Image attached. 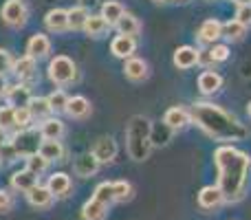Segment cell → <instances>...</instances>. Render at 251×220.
Returning a JSON list of instances; mask_svg holds the SVG:
<instances>
[{
    "label": "cell",
    "mask_w": 251,
    "mask_h": 220,
    "mask_svg": "<svg viewBox=\"0 0 251 220\" xmlns=\"http://www.w3.org/2000/svg\"><path fill=\"white\" fill-rule=\"evenodd\" d=\"M0 16H2V22L13 29H20V26L26 24V18H29V9L22 0H7L0 9Z\"/></svg>",
    "instance_id": "8992f818"
},
{
    "label": "cell",
    "mask_w": 251,
    "mask_h": 220,
    "mask_svg": "<svg viewBox=\"0 0 251 220\" xmlns=\"http://www.w3.org/2000/svg\"><path fill=\"white\" fill-rule=\"evenodd\" d=\"M31 123H33V115H31L29 106H25V108H16V128L25 130V128H31Z\"/></svg>",
    "instance_id": "f35d334b"
},
{
    "label": "cell",
    "mask_w": 251,
    "mask_h": 220,
    "mask_svg": "<svg viewBox=\"0 0 251 220\" xmlns=\"http://www.w3.org/2000/svg\"><path fill=\"white\" fill-rule=\"evenodd\" d=\"M134 51H137V40H134L132 35L119 33L117 38L110 42V53H113L115 57H119V60H128V57H132Z\"/></svg>",
    "instance_id": "7c38bea8"
},
{
    "label": "cell",
    "mask_w": 251,
    "mask_h": 220,
    "mask_svg": "<svg viewBox=\"0 0 251 220\" xmlns=\"http://www.w3.org/2000/svg\"><path fill=\"white\" fill-rule=\"evenodd\" d=\"M0 163H2V161H0Z\"/></svg>",
    "instance_id": "816d5d0a"
},
{
    "label": "cell",
    "mask_w": 251,
    "mask_h": 220,
    "mask_svg": "<svg viewBox=\"0 0 251 220\" xmlns=\"http://www.w3.org/2000/svg\"><path fill=\"white\" fill-rule=\"evenodd\" d=\"M93 198L101 200V203H106V205H108V207H110V205L115 203V192H113V183H108V181L100 183V185L95 187V192H93Z\"/></svg>",
    "instance_id": "d6a6232c"
},
{
    "label": "cell",
    "mask_w": 251,
    "mask_h": 220,
    "mask_svg": "<svg viewBox=\"0 0 251 220\" xmlns=\"http://www.w3.org/2000/svg\"><path fill=\"white\" fill-rule=\"evenodd\" d=\"M100 165L101 163L97 161V156L93 154V152H86V154H79L77 159H75L73 172L82 178H88V176H95V174L100 172Z\"/></svg>",
    "instance_id": "9c48e42d"
},
{
    "label": "cell",
    "mask_w": 251,
    "mask_h": 220,
    "mask_svg": "<svg viewBox=\"0 0 251 220\" xmlns=\"http://www.w3.org/2000/svg\"><path fill=\"white\" fill-rule=\"evenodd\" d=\"M31 88L26 86L25 82L16 84V86H9L7 88V95H4V99H7L9 106H13V108H25V106H29L31 101Z\"/></svg>",
    "instance_id": "4fadbf2b"
},
{
    "label": "cell",
    "mask_w": 251,
    "mask_h": 220,
    "mask_svg": "<svg viewBox=\"0 0 251 220\" xmlns=\"http://www.w3.org/2000/svg\"><path fill=\"white\" fill-rule=\"evenodd\" d=\"M199 64H214L212 53L209 51H199Z\"/></svg>",
    "instance_id": "ee69618b"
},
{
    "label": "cell",
    "mask_w": 251,
    "mask_h": 220,
    "mask_svg": "<svg viewBox=\"0 0 251 220\" xmlns=\"http://www.w3.org/2000/svg\"><path fill=\"white\" fill-rule=\"evenodd\" d=\"M49 165H51V163H49V161L44 159V156L40 154V152H38V154H31L29 159H26V170H31V172L38 174V176H40V174L47 172Z\"/></svg>",
    "instance_id": "d590c367"
},
{
    "label": "cell",
    "mask_w": 251,
    "mask_h": 220,
    "mask_svg": "<svg viewBox=\"0 0 251 220\" xmlns=\"http://www.w3.org/2000/svg\"><path fill=\"white\" fill-rule=\"evenodd\" d=\"M223 203H225V198H223V192L218 190V185H205L203 190L199 192V207L201 209L212 212V209L221 207Z\"/></svg>",
    "instance_id": "30bf717a"
},
{
    "label": "cell",
    "mask_w": 251,
    "mask_h": 220,
    "mask_svg": "<svg viewBox=\"0 0 251 220\" xmlns=\"http://www.w3.org/2000/svg\"><path fill=\"white\" fill-rule=\"evenodd\" d=\"M172 132H174V130L170 128V125H165V123H161V130L152 125V134H150L152 146H165V143L170 141V134H172Z\"/></svg>",
    "instance_id": "8d00e7d4"
},
{
    "label": "cell",
    "mask_w": 251,
    "mask_h": 220,
    "mask_svg": "<svg viewBox=\"0 0 251 220\" xmlns=\"http://www.w3.org/2000/svg\"><path fill=\"white\" fill-rule=\"evenodd\" d=\"M35 71H38V60L31 55H22L18 60H13L11 73L16 75L20 82H31L35 77Z\"/></svg>",
    "instance_id": "52a82bcc"
},
{
    "label": "cell",
    "mask_w": 251,
    "mask_h": 220,
    "mask_svg": "<svg viewBox=\"0 0 251 220\" xmlns=\"http://www.w3.org/2000/svg\"><path fill=\"white\" fill-rule=\"evenodd\" d=\"M64 112L71 117V119H84V117H88V112H91V101H88L84 95L69 97Z\"/></svg>",
    "instance_id": "44dd1931"
},
{
    "label": "cell",
    "mask_w": 251,
    "mask_h": 220,
    "mask_svg": "<svg viewBox=\"0 0 251 220\" xmlns=\"http://www.w3.org/2000/svg\"><path fill=\"white\" fill-rule=\"evenodd\" d=\"M247 110H249V117H251V101H249V106H247Z\"/></svg>",
    "instance_id": "c3c4849f"
},
{
    "label": "cell",
    "mask_w": 251,
    "mask_h": 220,
    "mask_svg": "<svg viewBox=\"0 0 251 220\" xmlns=\"http://www.w3.org/2000/svg\"><path fill=\"white\" fill-rule=\"evenodd\" d=\"M209 53H212V60L214 62H225L227 57H229V47H225V44H218V47H214Z\"/></svg>",
    "instance_id": "7bdbcfd3"
},
{
    "label": "cell",
    "mask_w": 251,
    "mask_h": 220,
    "mask_svg": "<svg viewBox=\"0 0 251 220\" xmlns=\"http://www.w3.org/2000/svg\"><path fill=\"white\" fill-rule=\"evenodd\" d=\"M154 2H168V0H154Z\"/></svg>",
    "instance_id": "681fc988"
},
{
    "label": "cell",
    "mask_w": 251,
    "mask_h": 220,
    "mask_svg": "<svg viewBox=\"0 0 251 220\" xmlns=\"http://www.w3.org/2000/svg\"><path fill=\"white\" fill-rule=\"evenodd\" d=\"M7 141H9V134H7V130H4V128H0V147H2Z\"/></svg>",
    "instance_id": "bcb514c9"
},
{
    "label": "cell",
    "mask_w": 251,
    "mask_h": 220,
    "mask_svg": "<svg viewBox=\"0 0 251 220\" xmlns=\"http://www.w3.org/2000/svg\"><path fill=\"white\" fill-rule=\"evenodd\" d=\"M66 128L64 123H62V119H57V117H47L44 121H40V134H42V139H49V141H62V137H64Z\"/></svg>",
    "instance_id": "2e32d148"
},
{
    "label": "cell",
    "mask_w": 251,
    "mask_h": 220,
    "mask_svg": "<svg viewBox=\"0 0 251 220\" xmlns=\"http://www.w3.org/2000/svg\"><path fill=\"white\" fill-rule=\"evenodd\" d=\"M108 29H110V24L101 13H97V16L91 13V16L86 18V24H84V31H86L91 38H101V35H106Z\"/></svg>",
    "instance_id": "d4e9b609"
},
{
    "label": "cell",
    "mask_w": 251,
    "mask_h": 220,
    "mask_svg": "<svg viewBox=\"0 0 251 220\" xmlns=\"http://www.w3.org/2000/svg\"><path fill=\"white\" fill-rule=\"evenodd\" d=\"M51 53V40L44 33H33L26 42V55L35 57V60H44Z\"/></svg>",
    "instance_id": "5bb4252c"
},
{
    "label": "cell",
    "mask_w": 251,
    "mask_h": 220,
    "mask_svg": "<svg viewBox=\"0 0 251 220\" xmlns=\"http://www.w3.org/2000/svg\"><path fill=\"white\" fill-rule=\"evenodd\" d=\"M91 152L97 156L100 163H110V161H115V156H117V141H115L113 137H101L95 141Z\"/></svg>",
    "instance_id": "8fae6325"
},
{
    "label": "cell",
    "mask_w": 251,
    "mask_h": 220,
    "mask_svg": "<svg viewBox=\"0 0 251 220\" xmlns=\"http://www.w3.org/2000/svg\"><path fill=\"white\" fill-rule=\"evenodd\" d=\"M124 75L132 82H141V79L148 77V64L141 60V57H128L124 64Z\"/></svg>",
    "instance_id": "603a6c76"
},
{
    "label": "cell",
    "mask_w": 251,
    "mask_h": 220,
    "mask_svg": "<svg viewBox=\"0 0 251 220\" xmlns=\"http://www.w3.org/2000/svg\"><path fill=\"white\" fill-rule=\"evenodd\" d=\"M108 216V205L97 198H88L82 207V220H104Z\"/></svg>",
    "instance_id": "cb8c5ba5"
},
{
    "label": "cell",
    "mask_w": 251,
    "mask_h": 220,
    "mask_svg": "<svg viewBox=\"0 0 251 220\" xmlns=\"http://www.w3.org/2000/svg\"><path fill=\"white\" fill-rule=\"evenodd\" d=\"M49 99V106H51V110H53V115H57V112H64L66 108V101H69V97H66V93L64 91H53L51 95L47 97Z\"/></svg>",
    "instance_id": "e575fe53"
},
{
    "label": "cell",
    "mask_w": 251,
    "mask_h": 220,
    "mask_svg": "<svg viewBox=\"0 0 251 220\" xmlns=\"http://www.w3.org/2000/svg\"><path fill=\"white\" fill-rule=\"evenodd\" d=\"M126 13L124 4L117 2V0H106L104 4H101V16L108 20V24H117V20Z\"/></svg>",
    "instance_id": "f546056e"
},
{
    "label": "cell",
    "mask_w": 251,
    "mask_h": 220,
    "mask_svg": "<svg viewBox=\"0 0 251 220\" xmlns=\"http://www.w3.org/2000/svg\"><path fill=\"white\" fill-rule=\"evenodd\" d=\"M29 110H31V115H33V121H35V119H38V121H44L47 117L53 115V110H51V106H49V99H47V97H31Z\"/></svg>",
    "instance_id": "83f0119b"
},
{
    "label": "cell",
    "mask_w": 251,
    "mask_h": 220,
    "mask_svg": "<svg viewBox=\"0 0 251 220\" xmlns=\"http://www.w3.org/2000/svg\"><path fill=\"white\" fill-rule=\"evenodd\" d=\"M47 187L51 190V194L55 196V198H64V196H69L73 183H71V176L66 172H55V174L49 176Z\"/></svg>",
    "instance_id": "e0dca14e"
},
{
    "label": "cell",
    "mask_w": 251,
    "mask_h": 220,
    "mask_svg": "<svg viewBox=\"0 0 251 220\" xmlns=\"http://www.w3.org/2000/svg\"><path fill=\"white\" fill-rule=\"evenodd\" d=\"M178 2H185V0H178Z\"/></svg>",
    "instance_id": "f907efd6"
},
{
    "label": "cell",
    "mask_w": 251,
    "mask_h": 220,
    "mask_svg": "<svg viewBox=\"0 0 251 220\" xmlns=\"http://www.w3.org/2000/svg\"><path fill=\"white\" fill-rule=\"evenodd\" d=\"M91 16L88 13V9L86 7H73V9H69V29H73V31H84V24H86V18Z\"/></svg>",
    "instance_id": "4dcf8cb0"
},
{
    "label": "cell",
    "mask_w": 251,
    "mask_h": 220,
    "mask_svg": "<svg viewBox=\"0 0 251 220\" xmlns=\"http://www.w3.org/2000/svg\"><path fill=\"white\" fill-rule=\"evenodd\" d=\"M13 209V194L0 187V214H9Z\"/></svg>",
    "instance_id": "ab89813d"
},
{
    "label": "cell",
    "mask_w": 251,
    "mask_h": 220,
    "mask_svg": "<svg viewBox=\"0 0 251 220\" xmlns=\"http://www.w3.org/2000/svg\"><path fill=\"white\" fill-rule=\"evenodd\" d=\"M49 79H51L55 86H66L77 77V69H75V62L66 55H55L49 62Z\"/></svg>",
    "instance_id": "5b68a950"
},
{
    "label": "cell",
    "mask_w": 251,
    "mask_h": 220,
    "mask_svg": "<svg viewBox=\"0 0 251 220\" xmlns=\"http://www.w3.org/2000/svg\"><path fill=\"white\" fill-rule=\"evenodd\" d=\"M199 64V49L194 47H178L174 51V66L181 71H187Z\"/></svg>",
    "instance_id": "ffe728a7"
},
{
    "label": "cell",
    "mask_w": 251,
    "mask_h": 220,
    "mask_svg": "<svg viewBox=\"0 0 251 220\" xmlns=\"http://www.w3.org/2000/svg\"><path fill=\"white\" fill-rule=\"evenodd\" d=\"M13 66V57L9 51H4V49H0V75H4L7 71H11Z\"/></svg>",
    "instance_id": "b9f144b4"
},
{
    "label": "cell",
    "mask_w": 251,
    "mask_h": 220,
    "mask_svg": "<svg viewBox=\"0 0 251 220\" xmlns=\"http://www.w3.org/2000/svg\"><path fill=\"white\" fill-rule=\"evenodd\" d=\"M214 163L218 168V190L225 203H238L245 198L249 187L251 159L249 154L231 146H221L214 152Z\"/></svg>",
    "instance_id": "6da1fadb"
},
{
    "label": "cell",
    "mask_w": 251,
    "mask_h": 220,
    "mask_svg": "<svg viewBox=\"0 0 251 220\" xmlns=\"http://www.w3.org/2000/svg\"><path fill=\"white\" fill-rule=\"evenodd\" d=\"M163 123L170 125L172 130H181V128H185L187 123H192V115H190V110L181 108V106H172V108L163 115Z\"/></svg>",
    "instance_id": "d6986e66"
},
{
    "label": "cell",
    "mask_w": 251,
    "mask_h": 220,
    "mask_svg": "<svg viewBox=\"0 0 251 220\" xmlns=\"http://www.w3.org/2000/svg\"><path fill=\"white\" fill-rule=\"evenodd\" d=\"M44 24L51 33H64L69 31V9H62V7H55L44 16Z\"/></svg>",
    "instance_id": "ba28073f"
},
{
    "label": "cell",
    "mask_w": 251,
    "mask_h": 220,
    "mask_svg": "<svg viewBox=\"0 0 251 220\" xmlns=\"http://www.w3.org/2000/svg\"><path fill=\"white\" fill-rule=\"evenodd\" d=\"M221 86H223V77L218 73H214V71H205V73L199 75V88H201V93H205V95L216 93Z\"/></svg>",
    "instance_id": "4316f807"
},
{
    "label": "cell",
    "mask_w": 251,
    "mask_h": 220,
    "mask_svg": "<svg viewBox=\"0 0 251 220\" xmlns=\"http://www.w3.org/2000/svg\"><path fill=\"white\" fill-rule=\"evenodd\" d=\"M192 121L199 125L203 132H207L216 141H243L249 137V130L245 123H240L238 117L229 115L221 106L209 104V101H196L190 110Z\"/></svg>",
    "instance_id": "7a4b0ae2"
},
{
    "label": "cell",
    "mask_w": 251,
    "mask_h": 220,
    "mask_svg": "<svg viewBox=\"0 0 251 220\" xmlns=\"http://www.w3.org/2000/svg\"><path fill=\"white\" fill-rule=\"evenodd\" d=\"M245 31H247V26H245L243 22H238L236 18L223 24V35H227L229 40H240L245 35Z\"/></svg>",
    "instance_id": "836d02e7"
},
{
    "label": "cell",
    "mask_w": 251,
    "mask_h": 220,
    "mask_svg": "<svg viewBox=\"0 0 251 220\" xmlns=\"http://www.w3.org/2000/svg\"><path fill=\"white\" fill-rule=\"evenodd\" d=\"M53 198H55V196L51 194V190H49L47 185H40V183L33 190L26 192V200H29V205L35 209H49L53 205Z\"/></svg>",
    "instance_id": "9a60e30c"
},
{
    "label": "cell",
    "mask_w": 251,
    "mask_h": 220,
    "mask_svg": "<svg viewBox=\"0 0 251 220\" xmlns=\"http://www.w3.org/2000/svg\"><path fill=\"white\" fill-rule=\"evenodd\" d=\"M113 192H115V203H128L134 194L132 183H128V181H115Z\"/></svg>",
    "instance_id": "1f68e13d"
},
{
    "label": "cell",
    "mask_w": 251,
    "mask_h": 220,
    "mask_svg": "<svg viewBox=\"0 0 251 220\" xmlns=\"http://www.w3.org/2000/svg\"><path fill=\"white\" fill-rule=\"evenodd\" d=\"M236 4H251V0H234Z\"/></svg>",
    "instance_id": "7dc6e473"
},
{
    "label": "cell",
    "mask_w": 251,
    "mask_h": 220,
    "mask_svg": "<svg viewBox=\"0 0 251 220\" xmlns=\"http://www.w3.org/2000/svg\"><path fill=\"white\" fill-rule=\"evenodd\" d=\"M223 35V24L218 20H205L199 29V38L205 44H214Z\"/></svg>",
    "instance_id": "484cf974"
},
{
    "label": "cell",
    "mask_w": 251,
    "mask_h": 220,
    "mask_svg": "<svg viewBox=\"0 0 251 220\" xmlns=\"http://www.w3.org/2000/svg\"><path fill=\"white\" fill-rule=\"evenodd\" d=\"M150 134H152L150 119H146L141 115L132 117L130 123L126 125V150H128V156L132 161L141 163V161H146L150 156V150H152Z\"/></svg>",
    "instance_id": "3957f363"
},
{
    "label": "cell",
    "mask_w": 251,
    "mask_h": 220,
    "mask_svg": "<svg viewBox=\"0 0 251 220\" xmlns=\"http://www.w3.org/2000/svg\"><path fill=\"white\" fill-rule=\"evenodd\" d=\"M0 128H16V108L13 106H0Z\"/></svg>",
    "instance_id": "74e56055"
},
{
    "label": "cell",
    "mask_w": 251,
    "mask_h": 220,
    "mask_svg": "<svg viewBox=\"0 0 251 220\" xmlns=\"http://www.w3.org/2000/svg\"><path fill=\"white\" fill-rule=\"evenodd\" d=\"M236 20L243 22L245 26L251 24V4H238V11H236Z\"/></svg>",
    "instance_id": "60d3db41"
},
{
    "label": "cell",
    "mask_w": 251,
    "mask_h": 220,
    "mask_svg": "<svg viewBox=\"0 0 251 220\" xmlns=\"http://www.w3.org/2000/svg\"><path fill=\"white\" fill-rule=\"evenodd\" d=\"M115 26H117V31L122 35H132V38L139 33V31H141V22H139L137 16H132V13H124V16L117 20V24H115Z\"/></svg>",
    "instance_id": "f1b7e54d"
},
{
    "label": "cell",
    "mask_w": 251,
    "mask_h": 220,
    "mask_svg": "<svg viewBox=\"0 0 251 220\" xmlns=\"http://www.w3.org/2000/svg\"><path fill=\"white\" fill-rule=\"evenodd\" d=\"M38 152L49 161V163H60V161H64V156H66V150H64V146H62V141H49V139H42Z\"/></svg>",
    "instance_id": "7402d4cb"
},
{
    "label": "cell",
    "mask_w": 251,
    "mask_h": 220,
    "mask_svg": "<svg viewBox=\"0 0 251 220\" xmlns=\"http://www.w3.org/2000/svg\"><path fill=\"white\" fill-rule=\"evenodd\" d=\"M35 185H38V174H33L31 170L25 168V170H18V172L11 174V190L26 194V192L33 190Z\"/></svg>",
    "instance_id": "ac0fdd59"
},
{
    "label": "cell",
    "mask_w": 251,
    "mask_h": 220,
    "mask_svg": "<svg viewBox=\"0 0 251 220\" xmlns=\"http://www.w3.org/2000/svg\"><path fill=\"white\" fill-rule=\"evenodd\" d=\"M7 88H9L7 77H4V75H0V97H4V95H7Z\"/></svg>",
    "instance_id": "f6af8a7d"
},
{
    "label": "cell",
    "mask_w": 251,
    "mask_h": 220,
    "mask_svg": "<svg viewBox=\"0 0 251 220\" xmlns=\"http://www.w3.org/2000/svg\"><path fill=\"white\" fill-rule=\"evenodd\" d=\"M40 143H42V134L35 128L18 130L11 137V146H13V150H16L18 159H29L31 154H38Z\"/></svg>",
    "instance_id": "277c9868"
}]
</instances>
